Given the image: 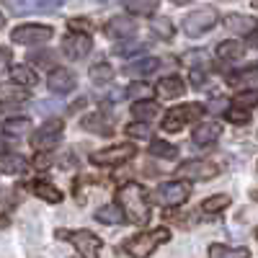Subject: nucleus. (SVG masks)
Instances as JSON below:
<instances>
[{
	"instance_id": "12",
	"label": "nucleus",
	"mask_w": 258,
	"mask_h": 258,
	"mask_svg": "<svg viewBox=\"0 0 258 258\" xmlns=\"http://www.w3.org/2000/svg\"><path fill=\"white\" fill-rule=\"evenodd\" d=\"M64 3V0H13L11 3V11L16 16H24V13H54L59 6Z\"/></svg>"
},
{
	"instance_id": "49",
	"label": "nucleus",
	"mask_w": 258,
	"mask_h": 258,
	"mask_svg": "<svg viewBox=\"0 0 258 258\" xmlns=\"http://www.w3.org/2000/svg\"><path fill=\"white\" fill-rule=\"evenodd\" d=\"M3 3H8V6H11V3H13V0H3Z\"/></svg>"
},
{
	"instance_id": "40",
	"label": "nucleus",
	"mask_w": 258,
	"mask_h": 258,
	"mask_svg": "<svg viewBox=\"0 0 258 258\" xmlns=\"http://www.w3.org/2000/svg\"><path fill=\"white\" fill-rule=\"evenodd\" d=\"M150 93V85H145V83H132V85H129V88H126V96H147Z\"/></svg>"
},
{
	"instance_id": "16",
	"label": "nucleus",
	"mask_w": 258,
	"mask_h": 258,
	"mask_svg": "<svg viewBox=\"0 0 258 258\" xmlns=\"http://www.w3.org/2000/svg\"><path fill=\"white\" fill-rule=\"evenodd\" d=\"M222 135V126L217 121H207V124H199L197 129H194V145H199V147H207L212 142H217Z\"/></svg>"
},
{
	"instance_id": "50",
	"label": "nucleus",
	"mask_w": 258,
	"mask_h": 258,
	"mask_svg": "<svg viewBox=\"0 0 258 258\" xmlns=\"http://www.w3.org/2000/svg\"><path fill=\"white\" fill-rule=\"evenodd\" d=\"M106 3H114V0H106Z\"/></svg>"
},
{
	"instance_id": "36",
	"label": "nucleus",
	"mask_w": 258,
	"mask_h": 258,
	"mask_svg": "<svg viewBox=\"0 0 258 258\" xmlns=\"http://www.w3.org/2000/svg\"><path fill=\"white\" fill-rule=\"evenodd\" d=\"M126 135H129V137H137V140H145V137H150V126H147L145 121L126 124Z\"/></svg>"
},
{
	"instance_id": "44",
	"label": "nucleus",
	"mask_w": 258,
	"mask_h": 258,
	"mask_svg": "<svg viewBox=\"0 0 258 258\" xmlns=\"http://www.w3.org/2000/svg\"><path fill=\"white\" fill-rule=\"evenodd\" d=\"M83 106H85V98H80V101H75V103L70 106V109H68V111H70V114H75L78 109H83Z\"/></svg>"
},
{
	"instance_id": "5",
	"label": "nucleus",
	"mask_w": 258,
	"mask_h": 258,
	"mask_svg": "<svg viewBox=\"0 0 258 258\" xmlns=\"http://www.w3.org/2000/svg\"><path fill=\"white\" fill-rule=\"evenodd\" d=\"M188 197H191V186L186 181H168V183H160L155 191V199L163 207H178Z\"/></svg>"
},
{
	"instance_id": "18",
	"label": "nucleus",
	"mask_w": 258,
	"mask_h": 258,
	"mask_svg": "<svg viewBox=\"0 0 258 258\" xmlns=\"http://www.w3.org/2000/svg\"><path fill=\"white\" fill-rule=\"evenodd\" d=\"M155 91H158L160 98H178V96L183 93V80L176 78V75H168V78L158 80Z\"/></svg>"
},
{
	"instance_id": "35",
	"label": "nucleus",
	"mask_w": 258,
	"mask_h": 258,
	"mask_svg": "<svg viewBox=\"0 0 258 258\" xmlns=\"http://www.w3.org/2000/svg\"><path fill=\"white\" fill-rule=\"evenodd\" d=\"M145 47L142 44H137V41H124V44H116L114 47V54L116 57H132V54H137V52H142Z\"/></svg>"
},
{
	"instance_id": "9",
	"label": "nucleus",
	"mask_w": 258,
	"mask_h": 258,
	"mask_svg": "<svg viewBox=\"0 0 258 258\" xmlns=\"http://www.w3.org/2000/svg\"><path fill=\"white\" fill-rule=\"evenodd\" d=\"M11 39L16 44H44V41L52 39V29L49 26H39V24H26V26H18L11 31Z\"/></svg>"
},
{
	"instance_id": "4",
	"label": "nucleus",
	"mask_w": 258,
	"mask_h": 258,
	"mask_svg": "<svg viewBox=\"0 0 258 258\" xmlns=\"http://www.w3.org/2000/svg\"><path fill=\"white\" fill-rule=\"evenodd\" d=\"M202 114H204V106H202V103L176 106V109H170V111L165 114V119H163V132H178V129H183V124L197 121Z\"/></svg>"
},
{
	"instance_id": "46",
	"label": "nucleus",
	"mask_w": 258,
	"mask_h": 258,
	"mask_svg": "<svg viewBox=\"0 0 258 258\" xmlns=\"http://www.w3.org/2000/svg\"><path fill=\"white\" fill-rule=\"evenodd\" d=\"M3 26H6V16H3V13H0V29H3Z\"/></svg>"
},
{
	"instance_id": "6",
	"label": "nucleus",
	"mask_w": 258,
	"mask_h": 258,
	"mask_svg": "<svg viewBox=\"0 0 258 258\" xmlns=\"http://www.w3.org/2000/svg\"><path fill=\"white\" fill-rule=\"evenodd\" d=\"M214 24H217V11L214 8H199V11H194L183 18V31L188 36H202Z\"/></svg>"
},
{
	"instance_id": "8",
	"label": "nucleus",
	"mask_w": 258,
	"mask_h": 258,
	"mask_svg": "<svg viewBox=\"0 0 258 258\" xmlns=\"http://www.w3.org/2000/svg\"><path fill=\"white\" fill-rule=\"evenodd\" d=\"M135 155H137L135 145L124 142V145H114V147L98 150L96 155H91V160H93L96 165H121V163H126V160H132Z\"/></svg>"
},
{
	"instance_id": "28",
	"label": "nucleus",
	"mask_w": 258,
	"mask_h": 258,
	"mask_svg": "<svg viewBox=\"0 0 258 258\" xmlns=\"http://www.w3.org/2000/svg\"><path fill=\"white\" fill-rule=\"evenodd\" d=\"M96 220L103 222V225H121L124 222V214L119 207H101L96 212Z\"/></svg>"
},
{
	"instance_id": "23",
	"label": "nucleus",
	"mask_w": 258,
	"mask_h": 258,
	"mask_svg": "<svg viewBox=\"0 0 258 258\" xmlns=\"http://www.w3.org/2000/svg\"><path fill=\"white\" fill-rule=\"evenodd\" d=\"M243 54H245V47L240 44V41H222V44L217 47V57L220 59L235 62V59H240Z\"/></svg>"
},
{
	"instance_id": "38",
	"label": "nucleus",
	"mask_w": 258,
	"mask_h": 258,
	"mask_svg": "<svg viewBox=\"0 0 258 258\" xmlns=\"http://www.w3.org/2000/svg\"><path fill=\"white\" fill-rule=\"evenodd\" d=\"M225 116H227V119H230L232 124H248V119H250V116H248V114H245L243 109H230V111H227Z\"/></svg>"
},
{
	"instance_id": "34",
	"label": "nucleus",
	"mask_w": 258,
	"mask_h": 258,
	"mask_svg": "<svg viewBox=\"0 0 258 258\" xmlns=\"http://www.w3.org/2000/svg\"><path fill=\"white\" fill-rule=\"evenodd\" d=\"M153 31L160 39H170V36H173V24H170L168 18H153Z\"/></svg>"
},
{
	"instance_id": "30",
	"label": "nucleus",
	"mask_w": 258,
	"mask_h": 258,
	"mask_svg": "<svg viewBox=\"0 0 258 258\" xmlns=\"http://www.w3.org/2000/svg\"><path fill=\"white\" fill-rule=\"evenodd\" d=\"M150 155L170 160V158L178 155V150H176V145H168V142H163V140H153V145H150Z\"/></svg>"
},
{
	"instance_id": "2",
	"label": "nucleus",
	"mask_w": 258,
	"mask_h": 258,
	"mask_svg": "<svg viewBox=\"0 0 258 258\" xmlns=\"http://www.w3.org/2000/svg\"><path fill=\"white\" fill-rule=\"evenodd\" d=\"M170 238L168 227H158V230H150V232H140L135 235V238H129L124 243V250L132 255V258H147L153 255L158 245H163L165 240Z\"/></svg>"
},
{
	"instance_id": "48",
	"label": "nucleus",
	"mask_w": 258,
	"mask_h": 258,
	"mask_svg": "<svg viewBox=\"0 0 258 258\" xmlns=\"http://www.w3.org/2000/svg\"><path fill=\"white\" fill-rule=\"evenodd\" d=\"M253 8H255V11H258V0H253Z\"/></svg>"
},
{
	"instance_id": "15",
	"label": "nucleus",
	"mask_w": 258,
	"mask_h": 258,
	"mask_svg": "<svg viewBox=\"0 0 258 258\" xmlns=\"http://www.w3.org/2000/svg\"><path fill=\"white\" fill-rule=\"evenodd\" d=\"M225 26H227V31H232V34H238V36H250L253 31H258V21L253 18V16H227L225 18Z\"/></svg>"
},
{
	"instance_id": "11",
	"label": "nucleus",
	"mask_w": 258,
	"mask_h": 258,
	"mask_svg": "<svg viewBox=\"0 0 258 258\" xmlns=\"http://www.w3.org/2000/svg\"><path fill=\"white\" fill-rule=\"evenodd\" d=\"M91 49H93V41L88 34H70L62 39V52L68 59H83Z\"/></svg>"
},
{
	"instance_id": "43",
	"label": "nucleus",
	"mask_w": 258,
	"mask_h": 258,
	"mask_svg": "<svg viewBox=\"0 0 258 258\" xmlns=\"http://www.w3.org/2000/svg\"><path fill=\"white\" fill-rule=\"evenodd\" d=\"M191 80H194V85H202V83H204V75H202V70H194V73H191Z\"/></svg>"
},
{
	"instance_id": "47",
	"label": "nucleus",
	"mask_w": 258,
	"mask_h": 258,
	"mask_svg": "<svg viewBox=\"0 0 258 258\" xmlns=\"http://www.w3.org/2000/svg\"><path fill=\"white\" fill-rule=\"evenodd\" d=\"M253 44H255V47H258V34H255V36H253Z\"/></svg>"
},
{
	"instance_id": "25",
	"label": "nucleus",
	"mask_w": 258,
	"mask_h": 258,
	"mask_svg": "<svg viewBox=\"0 0 258 258\" xmlns=\"http://www.w3.org/2000/svg\"><path fill=\"white\" fill-rule=\"evenodd\" d=\"M3 132H6V135H13V137H18V135H29V132H31V121L24 119V116L6 119V121H3Z\"/></svg>"
},
{
	"instance_id": "20",
	"label": "nucleus",
	"mask_w": 258,
	"mask_h": 258,
	"mask_svg": "<svg viewBox=\"0 0 258 258\" xmlns=\"http://www.w3.org/2000/svg\"><path fill=\"white\" fill-rule=\"evenodd\" d=\"M158 64L160 62L155 57H142V59H135V62H126L124 73L126 75H150V73L158 70Z\"/></svg>"
},
{
	"instance_id": "10",
	"label": "nucleus",
	"mask_w": 258,
	"mask_h": 258,
	"mask_svg": "<svg viewBox=\"0 0 258 258\" xmlns=\"http://www.w3.org/2000/svg\"><path fill=\"white\" fill-rule=\"evenodd\" d=\"M217 173H220V168L209 160H188V163L178 165V170H176V176L188 178V181H209Z\"/></svg>"
},
{
	"instance_id": "13",
	"label": "nucleus",
	"mask_w": 258,
	"mask_h": 258,
	"mask_svg": "<svg viewBox=\"0 0 258 258\" xmlns=\"http://www.w3.org/2000/svg\"><path fill=\"white\" fill-rule=\"evenodd\" d=\"M135 31H137V24L132 18H126V16H114L109 24H106V29H103V34L111 36V39H129Z\"/></svg>"
},
{
	"instance_id": "41",
	"label": "nucleus",
	"mask_w": 258,
	"mask_h": 258,
	"mask_svg": "<svg viewBox=\"0 0 258 258\" xmlns=\"http://www.w3.org/2000/svg\"><path fill=\"white\" fill-rule=\"evenodd\" d=\"M8 68H11V52L0 47V75H3Z\"/></svg>"
},
{
	"instance_id": "17",
	"label": "nucleus",
	"mask_w": 258,
	"mask_h": 258,
	"mask_svg": "<svg viewBox=\"0 0 258 258\" xmlns=\"http://www.w3.org/2000/svg\"><path fill=\"white\" fill-rule=\"evenodd\" d=\"M80 126L85 129V132H91V135H111V119L106 114H101V111L83 116Z\"/></svg>"
},
{
	"instance_id": "7",
	"label": "nucleus",
	"mask_w": 258,
	"mask_h": 258,
	"mask_svg": "<svg viewBox=\"0 0 258 258\" xmlns=\"http://www.w3.org/2000/svg\"><path fill=\"white\" fill-rule=\"evenodd\" d=\"M62 132H64V121L62 119H47L36 129V135L31 137V145L36 150H49V147H54L59 142Z\"/></svg>"
},
{
	"instance_id": "14",
	"label": "nucleus",
	"mask_w": 258,
	"mask_h": 258,
	"mask_svg": "<svg viewBox=\"0 0 258 258\" xmlns=\"http://www.w3.org/2000/svg\"><path fill=\"white\" fill-rule=\"evenodd\" d=\"M75 75L70 70H62V68H54L47 78V85H49V91L52 93H70L75 88Z\"/></svg>"
},
{
	"instance_id": "22",
	"label": "nucleus",
	"mask_w": 258,
	"mask_h": 258,
	"mask_svg": "<svg viewBox=\"0 0 258 258\" xmlns=\"http://www.w3.org/2000/svg\"><path fill=\"white\" fill-rule=\"evenodd\" d=\"M209 258H250V253L248 248H227V245L214 243L209 245Z\"/></svg>"
},
{
	"instance_id": "29",
	"label": "nucleus",
	"mask_w": 258,
	"mask_h": 258,
	"mask_svg": "<svg viewBox=\"0 0 258 258\" xmlns=\"http://www.w3.org/2000/svg\"><path fill=\"white\" fill-rule=\"evenodd\" d=\"M29 93L18 85H0V101L3 103H18V101H26Z\"/></svg>"
},
{
	"instance_id": "33",
	"label": "nucleus",
	"mask_w": 258,
	"mask_h": 258,
	"mask_svg": "<svg viewBox=\"0 0 258 258\" xmlns=\"http://www.w3.org/2000/svg\"><path fill=\"white\" fill-rule=\"evenodd\" d=\"M111 68H109V64H93V68H91V80L96 83V85H103V83H109L111 80Z\"/></svg>"
},
{
	"instance_id": "39",
	"label": "nucleus",
	"mask_w": 258,
	"mask_h": 258,
	"mask_svg": "<svg viewBox=\"0 0 258 258\" xmlns=\"http://www.w3.org/2000/svg\"><path fill=\"white\" fill-rule=\"evenodd\" d=\"M68 26H70V31H85V34L93 29V26H91V21H85V18H73Z\"/></svg>"
},
{
	"instance_id": "21",
	"label": "nucleus",
	"mask_w": 258,
	"mask_h": 258,
	"mask_svg": "<svg viewBox=\"0 0 258 258\" xmlns=\"http://www.w3.org/2000/svg\"><path fill=\"white\" fill-rule=\"evenodd\" d=\"M132 114L140 119V121H153L158 114H160V106L155 103V101H137V103H132Z\"/></svg>"
},
{
	"instance_id": "19",
	"label": "nucleus",
	"mask_w": 258,
	"mask_h": 258,
	"mask_svg": "<svg viewBox=\"0 0 258 258\" xmlns=\"http://www.w3.org/2000/svg\"><path fill=\"white\" fill-rule=\"evenodd\" d=\"M0 170H3L6 176H21L26 170V160H24V155H16V153H11V155H0Z\"/></svg>"
},
{
	"instance_id": "42",
	"label": "nucleus",
	"mask_w": 258,
	"mask_h": 258,
	"mask_svg": "<svg viewBox=\"0 0 258 258\" xmlns=\"http://www.w3.org/2000/svg\"><path fill=\"white\" fill-rule=\"evenodd\" d=\"M31 59H34L36 64H52V62H54V54H34Z\"/></svg>"
},
{
	"instance_id": "27",
	"label": "nucleus",
	"mask_w": 258,
	"mask_h": 258,
	"mask_svg": "<svg viewBox=\"0 0 258 258\" xmlns=\"http://www.w3.org/2000/svg\"><path fill=\"white\" fill-rule=\"evenodd\" d=\"M124 8L137 16H150L153 11H158V0H124Z\"/></svg>"
},
{
	"instance_id": "1",
	"label": "nucleus",
	"mask_w": 258,
	"mask_h": 258,
	"mask_svg": "<svg viewBox=\"0 0 258 258\" xmlns=\"http://www.w3.org/2000/svg\"><path fill=\"white\" fill-rule=\"evenodd\" d=\"M119 209L124 214V220H129L132 225H145L150 220V199L147 191L140 183H126L119 188Z\"/></svg>"
},
{
	"instance_id": "3",
	"label": "nucleus",
	"mask_w": 258,
	"mask_h": 258,
	"mask_svg": "<svg viewBox=\"0 0 258 258\" xmlns=\"http://www.w3.org/2000/svg\"><path fill=\"white\" fill-rule=\"evenodd\" d=\"M57 238L70 240L83 258H98L101 255V248H103L101 238H98V235H93L91 230H59Z\"/></svg>"
},
{
	"instance_id": "26",
	"label": "nucleus",
	"mask_w": 258,
	"mask_h": 258,
	"mask_svg": "<svg viewBox=\"0 0 258 258\" xmlns=\"http://www.w3.org/2000/svg\"><path fill=\"white\" fill-rule=\"evenodd\" d=\"M11 80L16 83V85H26V88H31V85H36V75L26 68V64H16V68L11 70Z\"/></svg>"
},
{
	"instance_id": "31",
	"label": "nucleus",
	"mask_w": 258,
	"mask_h": 258,
	"mask_svg": "<svg viewBox=\"0 0 258 258\" xmlns=\"http://www.w3.org/2000/svg\"><path fill=\"white\" fill-rule=\"evenodd\" d=\"M235 109H250V106H258V91H245V93H238L232 98Z\"/></svg>"
},
{
	"instance_id": "37",
	"label": "nucleus",
	"mask_w": 258,
	"mask_h": 258,
	"mask_svg": "<svg viewBox=\"0 0 258 258\" xmlns=\"http://www.w3.org/2000/svg\"><path fill=\"white\" fill-rule=\"evenodd\" d=\"M250 80H258V70H255V68H253V70H243V75H232V78H230L232 85H238V83H250Z\"/></svg>"
},
{
	"instance_id": "51",
	"label": "nucleus",
	"mask_w": 258,
	"mask_h": 258,
	"mask_svg": "<svg viewBox=\"0 0 258 258\" xmlns=\"http://www.w3.org/2000/svg\"><path fill=\"white\" fill-rule=\"evenodd\" d=\"M255 238H258V230H255Z\"/></svg>"
},
{
	"instance_id": "32",
	"label": "nucleus",
	"mask_w": 258,
	"mask_h": 258,
	"mask_svg": "<svg viewBox=\"0 0 258 258\" xmlns=\"http://www.w3.org/2000/svg\"><path fill=\"white\" fill-rule=\"evenodd\" d=\"M225 207H230V197H225V194H217V197H209V199L202 204V209H204V212H222Z\"/></svg>"
},
{
	"instance_id": "45",
	"label": "nucleus",
	"mask_w": 258,
	"mask_h": 258,
	"mask_svg": "<svg viewBox=\"0 0 258 258\" xmlns=\"http://www.w3.org/2000/svg\"><path fill=\"white\" fill-rule=\"evenodd\" d=\"M170 3H176V6H183V3H188V0H170Z\"/></svg>"
},
{
	"instance_id": "24",
	"label": "nucleus",
	"mask_w": 258,
	"mask_h": 258,
	"mask_svg": "<svg viewBox=\"0 0 258 258\" xmlns=\"http://www.w3.org/2000/svg\"><path fill=\"white\" fill-rule=\"evenodd\" d=\"M34 191H36V197H41V199L49 202V204L62 202V191H59V188H54L49 181H36V183H34Z\"/></svg>"
}]
</instances>
